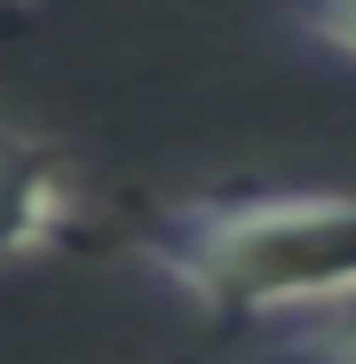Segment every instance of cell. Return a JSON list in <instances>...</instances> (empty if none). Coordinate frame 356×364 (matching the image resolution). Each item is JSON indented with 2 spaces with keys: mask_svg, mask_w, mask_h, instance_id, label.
<instances>
[{
  "mask_svg": "<svg viewBox=\"0 0 356 364\" xmlns=\"http://www.w3.org/2000/svg\"><path fill=\"white\" fill-rule=\"evenodd\" d=\"M143 269L206 317H293L356 301V191L190 198L143 230Z\"/></svg>",
  "mask_w": 356,
  "mask_h": 364,
  "instance_id": "1",
  "label": "cell"
},
{
  "mask_svg": "<svg viewBox=\"0 0 356 364\" xmlns=\"http://www.w3.org/2000/svg\"><path fill=\"white\" fill-rule=\"evenodd\" d=\"M72 230V174L48 143L0 135V269L48 254Z\"/></svg>",
  "mask_w": 356,
  "mask_h": 364,
  "instance_id": "2",
  "label": "cell"
},
{
  "mask_svg": "<svg viewBox=\"0 0 356 364\" xmlns=\"http://www.w3.org/2000/svg\"><path fill=\"white\" fill-rule=\"evenodd\" d=\"M293 24H301L317 48H333V55L356 64V0H293Z\"/></svg>",
  "mask_w": 356,
  "mask_h": 364,
  "instance_id": "3",
  "label": "cell"
},
{
  "mask_svg": "<svg viewBox=\"0 0 356 364\" xmlns=\"http://www.w3.org/2000/svg\"><path fill=\"white\" fill-rule=\"evenodd\" d=\"M285 364H356V325H333V333H309V341H293Z\"/></svg>",
  "mask_w": 356,
  "mask_h": 364,
  "instance_id": "4",
  "label": "cell"
},
{
  "mask_svg": "<svg viewBox=\"0 0 356 364\" xmlns=\"http://www.w3.org/2000/svg\"><path fill=\"white\" fill-rule=\"evenodd\" d=\"M0 9H24V0H0Z\"/></svg>",
  "mask_w": 356,
  "mask_h": 364,
  "instance_id": "5",
  "label": "cell"
}]
</instances>
